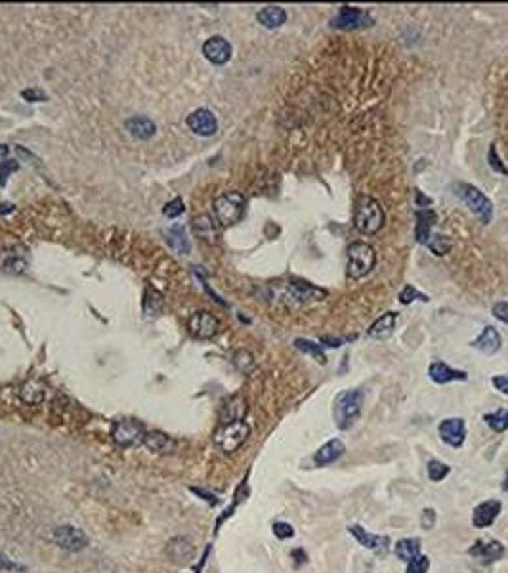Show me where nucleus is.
I'll return each mask as SVG.
<instances>
[{"instance_id":"f257e3e1","label":"nucleus","mask_w":508,"mask_h":573,"mask_svg":"<svg viewBox=\"0 0 508 573\" xmlns=\"http://www.w3.org/2000/svg\"><path fill=\"white\" fill-rule=\"evenodd\" d=\"M386 214L383 204L371 195H359L354 207V226L365 235H375L384 228Z\"/></svg>"},{"instance_id":"f03ea898","label":"nucleus","mask_w":508,"mask_h":573,"mask_svg":"<svg viewBox=\"0 0 508 573\" xmlns=\"http://www.w3.org/2000/svg\"><path fill=\"white\" fill-rule=\"evenodd\" d=\"M363 409V392L361 390H344L337 395L333 417L340 430H348L354 426V422L359 417Z\"/></svg>"},{"instance_id":"7ed1b4c3","label":"nucleus","mask_w":508,"mask_h":573,"mask_svg":"<svg viewBox=\"0 0 508 573\" xmlns=\"http://www.w3.org/2000/svg\"><path fill=\"white\" fill-rule=\"evenodd\" d=\"M348 266H346V273L350 279H361V277L369 276L376 264V252L369 243L365 241H354L348 245Z\"/></svg>"},{"instance_id":"20e7f679","label":"nucleus","mask_w":508,"mask_h":573,"mask_svg":"<svg viewBox=\"0 0 508 573\" xmlns=\"http://www.w3.org/2000/svg\"><path fill=\"white\" fill-rule=\"evenodd\" d=\"M244 214V197L239 191H225L214 199V216L222 226L237 224Z\"/></svg>"},{"instance_id":"39448f33","label":"nucleus","mask_w":508,"mask_h":573,"mask_svg":"<svg viewBox=\"0 0 508 573\" xmlns=\"http://www.w3.org/2000/svg\"><path fill=\"white\" fill-rule=\"evenodd\" d=\"M455 190L459 199L464 201V204L469 207L472 214L480 218L483 224L491 222V218H493V203L489 201L488 195L483 191H480L472 184H457Z\"/></svg>"},{"instance_id":"423d86ee","label":"nucleus","mask_w":508,"mask_h":573,"mask_svg":"<svg viewBox=\"0 0 508 573\" xmlns=\"http://www.w3.org/2000/svg\"><path fill=\"white\" fill-rule=\"evenodd\" d=\"M251 436V426L244 421L228 422L222 424L214 434V443L222 449L224 453H235Z\"/></svg>"},{"instance_id":"0eeeda50","label":"nucleus","mask_w":508,"mask_h":573,"mask_svg":"<svg viewBox=\"0 0 508 573\" xmlns=\"http://www.w3.org/2000/svg\"><path fill=\"white\" fill-rule=\"evenodd\" d=\"M113 442L120 445V448H134L144 443L145 429L144 424L132 419H125V421H117L113 424L111 430Z\"/></svg>"},{"instance_id":"6e6552de","label":"nucleus","mask_w":508,"mask_h":573,"mask_svg":"<svg viewBox=\"0 0 508 573\" xmlns=\"http://www.w3.org/2000/svg\"><path fill=\"white\" fill-rule=\"evenodd\" d=\"M375 23V20L371 18L369 13L365 10L352 6H342L338 10V13L330 20V27L333 29H342V31H357V29H367Z\"/></svg>"},{"instance_id":"1a4fd4ad","label":"nucleus","mask_w":508,"mask_h":573,"mask_svg":"<svg viewBox=\"0 0 508 573\" xmlns=\"http://www.w3.org/2000/svg\"><path fill=\"white\" fill-rule=\"evenodd\" d=\"M187 329L195 338L201 340H209L220 333V319L212 316L211 312H195L190 319H187Z\"/></svg>"},{"instance_id":"9d476101","label":"nucleus","mask_w":508,"mask_h":573,"mask_svg":"<svg viewBox=\"0 0 508 573\" xmlns=\"http://www.w3.org/2000/svg\"><path fill=\"white\" fill-rule=\"evenodd\" d=\"M50 539L58 545V547L66 548V550H80L88 545V537L82 529L75 526H60L56 527L50 535Z\"/></svg>"},{"instance_id":"9b49d317","label":"nucleus","mask_w":508,"mask_h":573,"mask_svg":"<svg viewBox=\"0 0 508 573\" xmlns=\"http://www.w3.org/2000/svg\"><path fill=\"white\" fill-rule=\"evenodd\" d=\"M187 126L192 128L197 136H214L218 130V121L214 117V113L201 107V109H195V111L187 117Z\"/></svg>"},{"instance_id":"f8f14e48","label":"nucleus","mask_w":508,"mask_h":573,"mask_svg":"<svg viewBox=\"0 0 508 573\" xmlns=\"http://www.w3.org/2000/svg\"><path fill=\"white\" fill-rule=\"evenodd\" d=\"M440 436L445 443H449L451 448H462V443L466 440V422L464 419H445L440 424Z\"/></svg>"},{"instance_id":"ddd939ff","label":"nucleus","mask_w":508,"mask_h":573,"mask_svg":"<svg viewBox=\"0 0 508 573\" xmlns=\"http://www.w3.org/2000/svg\"><path fill=\"white\" fill-rule=\"evenodd\" d=\"M203 54H205L206 60L214 63V66H224L231 60V44L224 37L216 35V37H211L203 44Z\"/></svg>"},{"instance_id":"4468645a","label":"nucleus","mask_w":508,"mask_h":573,"mask_svg":"<svg viewBox=\"0 0 508 573\" xmlns=\"http://www.w3.org/2000/svg\"><path fill=\"white\" fill-rule=\"evenodd\" d=\"M507 553V548L499 541H476L474 545L469 548V554L476 560L483 562V564H491V562L499 560Z\"/></svg>"},{"instance_id":"2eb2a0df","label":"nucleus","mask_w":508,"mask_h":573,"mask_svg":"<svg viewBox=\"0 0 508 573\" xmlns=\"http://www.w3.org/2000/svg\"><path fill=\"white\" fill-rule=\"evenodd\" d=\"M348 534H350L363 548H369V550H375V553L388 550L390 545L388 537L369 534V531H365L363 526H359V524H352V526H348Z\"/></svg>"},{"instance_id":"dca6fc26","label":"nucleus","mask_w":508,"mask_h":573,"mask_svg":"<svg viewBox=\"0 0 508 573\" xmlns=\"http://www.w3.org/2000/svg\"><path fill=\"white\" fill-rule=\"evenodd\" d=\"M501 501H483L478 505L472 512V524L474 527H489L501 514Z\"/></svg>"},{"instance_id":"f3484780","label":"nucleus","mask_w":508,"mask_h":573,"mask_svg":"<svg viewBox=\"0 0 508 573\" xmlns=\"http://www.w3.org/2000/svg\"><path fill=\"white\" fill-rule=\"evenodd\" d=\"M428 375L430 378L434 382H438V384H447V382H455V381H469V375L464 373V371H459V369H453V367H449V365H445L443 362H435L432 363L428 367Z\"/></svg>"},{"instance_id":"a211bd4d","label":"nucleus","mask_w":508,"mask_h":573,"mask_svg":"<svg viewBox=\"0 0 508 573\" xmlns=\"http://www.w3.org/2000/svg\"><path fill=\"white\" fill-rule=\"evenodd\" d=\"M501 344H502V338H501V335H499V331H497L495 327L488 325V327H483L482 335L478 336L476 340L470 343V346L476 350H480V352H483V354H495V352L501 350Z\"/></svg>"},{"instance_id":"6ab92c4d","label":"nucleus","mask_w":508,"mask_h":573,"mask_svg":"<svg viewBox=\"0 0 508 573\" xmlns=\"http://www.w3.org/2000/svg\"><path fill=\"white\" fill-rule=\"evenodd\" d=\"M344 451H346L344 442H340V440H330V442H327L325 445L317 449L316 455H314V462H316L317 467H327V464L337 462L344 455Z\"/></svg>"},{"instance_id":"aec40b11","label":"nucleus","mask_w":508,"mask_h":573,"mask_svg":"<svg viewBox=\"0 0 508 573\" xmlns=\"http://www.w3.org/2000/svg\"><path fill=\"white\" fill-rule=\"evenodd\" d=\"M244 415H247V402H244L241 395H231L230 400L224 402V405L220 409V421H222V424L243 421Z\"/></svg>"},{"instance_id":"412c9836","label":"nucleus","mask_w":508,"mask_h":573,"mask_svg":"<svg viewBox=\"0 0 508 573\" xmlns=\"http://www.w3.org/2000/svg\"><path fill=\"white\" fill-rule=\"evenodd\" d=\"M193 545L192 541L185 539V537H176L166 545V554L171 556V560L174 564H187L192 560L193 556Z\"/></svg>"},{"instance_id":"4be33fe9","label":"nucleus","mask_w":508,"mask_h":573,"mask_svg":"<svg viewBox=\"0 0 508 573\" xmlns=\"http://www.w3.org/2000/svg\"><path fill=\"white\" fill-rule=\"evenodd\" d=\"M396 321H397L396 312H386V314H383V316L378 317V319L371 325L369 329H367V335H369L371 338H376V340H384V338L392 336L394 327H396Z\"/></svg>"},{"instance_id":"5701e85b","label":"nucleus","mask_w":508,"mask_h":573,"mask_svg":"<svg viewBox=\"0 0 508 573\" xmlns=\"http://www.w3.org/2000/svg\"><path fill=\"white\" fill-rule=\"evenodd\" d=\"M256 20L266 29H279L287 21V12L281 6H266L256 13Z\"/></svg>"},{"instance_id":"b1692460","label":"nucleus","mask_w":508,"mask_h":573,"mask_svg":"<svg viewBox=\"0 0 508 573\" xmlns=\"http://www.w3.org/2000/svg\"><path fill=\"white\" fill-rule=\"evenodd\" d=\"M435 212L434 211H419L416 212V228L415 238L419 243L426 245L430 241V233H432V226L435 224Z\"/></svg>"},{"instance_id":"393cba45","label":"nucleus","mask_w":508,"mask_h":573,"mask_svg":"<svg viewBox=\"0 0 508 573\" xmlns=\"http://www.w3.org/2000/svg\"><path fill=\"white\" fill-rule=\"evenodd\" d=\"M166 241L180 254H187V252L192 251V243H190V238L185 233L184 226H172V228H168V231H166Z\"/></svg>"},{"instance_id":"a878e982","label":"nucleus","mask_w":508,"mask_h":573,"mask_svg":"<svg viewBox=\"0 0 508 573\" xmlns=\"http://www.w3.org/2000/svg\"><path fill=\"white\" fill-rule=\"evenodd\" d=\"M126 130L130 132V136L134 138L147 140L155 134V123L147 117H132L126 121Z\"/></svg>"},{"instance_id":"bb28decb","label":"nucleus","mask_w":508,"mask_h":573,"mask_svg":"<svg viewBox=\"0 0 508 573\" xmlns=\"http://www.w3.org/2000/svg\"><path fill=\"white\" fill-rule=\"evenodd\" d=\"M144 443L149 451L159 455L168 453V451L174 448V443H172L171 438L166 434H163V432H157V430H155V432H145Z\"/></svg>"},{"instance_id":"cd10ccee","label":"nucleus","mask_w":508,"mask_h":573,"mask_svg":"<svg viewBox=\"0 0 508 573\" xmlns=\"http://www.w3.org/2000/svg\"><path fill=\"white\" fill-rule=\"evenodd\" d=\"M20 395L21 400L29 403V405H39V403L44 402L47 392H44V386L39 381H27L20 388Z\"/></svg>"},{"instance_id":"c85d7f7f","label":"nucleus","mask_w":508,"mask_h":573,"mask_svg":"<svg viewBox=\"0 0 508 573\" xmlns=\"http://www.w3.org/2000/svg\"><path fill=\"white\" fill-rule=\"evenodd\" d=\"M421 548H423V545H421L419 539H402L396 543L394 553H396L399 560L411 562L415 560L416 556H421Z\"/></svg>"},{"instance_id":"c756f323","label":"nucleus","mask_w":508,"mask_h":573,"mask_svg":"<svg viewBox=\"0 0 508 573\" xmlns=\"http://www.w3.org/2000/svg\"><path fill=\"white\" fill-rule=\"evenodd\" d=\"M295 346H297L300 352H304V354H310V356H314L317 359V363H327V356H325V352L321 350V344H316L311 343V340H308V338H297L295 340Z\"/></svg>"},{"instance_id":"7c9ffc66","label":"nucleus","mask_w":508,"mask_h":573,"mask_svg":"<svg viewBox=\"0 0 508 573\" xmlns=\"http://www.w3.org/2000/svg\"><path fill=\"white\" fill-rule=\"evenodd\" d=\"M483 421L491 430L504 432L508 430V409H499L495 413H488V415H483Z\"/></svg>"},{"instance_id":"2f4dec72","label":"nucleus","mask_w":508,"mask_h":573,"mask_svg":"<svg viewBox=\"0 0 508 573\" xmlns=\"http://www.w3.org/2000/svg\"><path fill=\"white\" fill-rule=\"evenodd\" d=\"M13 171H18V163L8 157L6 145H0V185L6 184V178Z\"/></svg>"},{"instance_id":"473e14b6","label":"nucleus","mask_w":508,"mask_h":573,"mask_svg":"<svg viewBox=\"0 0 508 573\" xmlns=\"http://www.w3.org/2000/svg\"><path fill=\"white\" fill-rule=\"evenodd\" d=\"M193 226H195V231L197 235L205 239H214L216 235V228L212 224V218L209 214H203V216H197L193 220Z\"/></svg>"},{"instance_id":"72a5a7b5","label":"nucleus","mask_w":508,"mask_h":573,"mask_svg":"<svg viewBox=\"0 0 508 573\" xmlns=\"http://www.w3.org/2000/svg\"><path fill=\"white\" fill-rule=\"evenodd\" d=\"M231 359H233V365H235L241 373H244V375L254 369V357H252L251 352H247V350H237Z\"/></svg>"},{"instance_id":"f704fd0d","label":"nucleus","mask_w":508,"mask_h":573,"mask_svg":"<svg viewBox=\"0 0 508 573\" xmlns=\"http://www.w3.org/2000/svg\"><path fill=\"white\" fill-rule=\"evenodd\" d=\"M449 472H451V467L445 462L438 461V459H432L428 462V478L432 481H442Z\"/></svg>"},{"instance_id":"c9c22d12","label":"nucleus","mask_w":508,"mask_h":573,"mask_svg":"<svg viewBox=\"0 0 508 573\" xmlns=\"http://www.w3.org/2000/svg\"><path fill=\"white\" fill-rule=\"evenodd\" d=\"M413 300H423V302H428V297L423 295V292H419L413 285H405L402 292H399V302H402L403 306H409Z\"/></svg>"},{"instance_id":"e433bc0d","label":"nucleus","mask_w":508,"mask_h":573,"mask_svg":"<svg viewBox=\"0 0 508 573\" xmlns=\"http://www.w3.org/2000/svg\"><path fill=\"white\" fill-rule=\"evenodd\" d=\"M430 569V560L426 556H416L415 560L407 562V572L405 573H428Z\"/></svg>"},{"instance_id":"4c0bfd02","label":"nucleus","mask_w":508,"mask_h":573,"mask_svg":"<svg viewBox=\"0 0 508 573\" xmlns=\"http://www.w3.org/2000/svg\"><path fill=\"white\" fill-rule=\"evenodd\" d=\"M426 245H428L430 249H432V252L438 254V257H443V254L449 251V247H451L447 239L443 238V235H434Z\"/></svg>"},{"instance_id":"58836bf2","label":"nucleus","mask_w":508,"mask_h":573,"mask_svg":"<svg viewBox=\"0 0 508 573\" xmlns=\"http://www.w3.org/2000/svg\"><path fill=\"white\" fill-rule=\"evenodd\" d=\"M184 211H185L184 201H182V199H178V197L172 199L171 203H166V207L163 209V212H165L166 218H178Z\"/></svg>"},{"instance_id":"ea45409f","label":"nucleus","mask_w":508,"mask_h":573,"mask_svg":"<svg viewBox=\"0 0 508 573\" xmlns=\"http://www.w3.org/2000/svg\"><path fill=\"white\" fill-rule=\"evenodd\" d=\"M273 535L281 541L290 539V537L295 535V529H292L290 524H287V522H275V524H273Z\"/></svg>"},{"instance_id":"a19ab883","label":"nucleus","mask_w":508,"mask_h":573,"mask_svg":"<svg viewBox=\"0 0 508 573\" xmlns=\"http://www.w3.org/2000/svg\"><path fill=\"white\" fill-rule=\"evenodd\" d=\"M489 165L493 166L495 171L501 172V174H508V168L507 166H502L501 159H499V155H497L495 145H491V149H489Z\"/></svg>"},{"instance_id":"79ce46f5","label":"nucleus","mask_w":508,"mask_h":573,"mask_svg":"<svg viewBox=\"0 0 508 573\" xmlns=\"http://www.w3.org/2000/svg\"><path fill=\"white\" fill-rule=\"evenodd\" d=\"M493 316L499 319V321L507 323L508 325V302H497L493 306Z\"/></svg>"},{"instance_id":"37998d69","label":"nucleus","mask_w":508,"mask_h":573,"mask_svg":"<svg viewBox=\"0 0 508 573\" xmlns=\"http://www.w3.org/2000/svg\"><path fill=\"white\" fill-rule=\"evenodd\" d=\"M21 96L27 99V101H44L47 99V94L42 90H37V88H29V90H23Z\"/></svg>"},{"instance_id":"c03bdc74","label":"nucleus","mask_w":508,"mask_h":573,"mask_svg":"<svg viewBox=\"0 0 508 573\" xmlns=\"http://www.w3.org/2000/svg\"><path fill=\"white\" fill-rule=\"evenodd\" d=\"M491 382H493V386H495L501 394L508 395V375H497L491 378Z\"/></svg>"},{"instance_id":"a18cd8bd","label":"nucleus","mask_w":508,"mask_h":573,"mask_svg":"<svg viewBox=\"0 0 508 573\" xmlns=\"http://www.w3.org/2000/svg\"><path fill=\"white\" fill-rule=\"evenodd\" d=\"M421 524H423L424 529H430V527H434L435 512L432 510V508H426V510H424L423 518H421Z\"/></svg>"},{"instance_id":"49530a36","label":"nucleus","mask_w":508,"mask_h":573,"mask_svg":"<svg viewBox=\"0 0 508 573\" xmlns=\"http://www.w3.org/2000/svg\"><path fill=\"white\" fill-rule=\"evenodd\" d=\"M16 567L18 566H16V564L8 558L6 554L0 553V569H16Z\"/></svg>"},{"instance_id":"de8ad7c7","label":"nucleus","mask_w":508,"mask_h":573,"mask_svg":"<svg viewBox=\"0 0 508 573\" xmlns=\"http://www.w3.org/2000/svg\"><path fill=\"white\" fill-rule=\"evenodd\" d=\"M292 556H297L298 564H304V562H306V553L300 550V548H298V550H292Z\"/></svg>"},{"instance_id":"09e8293b","label":"nucleus","mask_w":508,"mask_h":573,"mask_svg":"<svg viewBox=\"0 0 508 573\" xmlns=\"http://www.w3.org/2000/svg\"><path fill=\"white\" fill-rule=\"evenodd\" d=\"M13 207L12 204H8V203H4L2 204V209H0V214H2V212H8V211H12Z\"/></svg>"},{"instance_id":"8fccbe9b","label":"nucleus","mask_w":508,"mask_h":573,"mask_svg":"<svg viewBox=\"0 0 508 573\" xmlns=\"http://www.w3.org/2000/svg\"><path fill=\"white\" fill-rule=\"evenodd\" d=\"M502 489H504V491L508 493V474L504 476V481H502Z\"/></svg>"}]
</instances>
